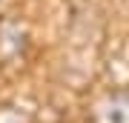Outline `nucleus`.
<instances>
[{
	"mask_svg": "<svg viewBox=\"0 0 129 123\" xmlns=\"http://www.w3.org/2000/svg\"><path fill=\"white\" fill-rule=\"evenodd\" d=\"M92 123H129V89L109 92L95 103Z\"/></svg>",
	"mask_w": 129,
	"mask_h": 123,
	"instance_id": "2",
	"label": "nucleus"
},
{
	"mask_svg": "<svg viewBox=\"0 0 129 123\" xmlns=\"http://www.w3.org/2000/svg\"><path fill=\"white\" fill-rule=\"evenodd\" d=\"M29 52V29L17 17L0 20V66H12L23 60Z\"/></svg>",
	"mask_w": 129,
	"mask_h": 123,
	"instance_id": "1",
	"label": "nucleus"
},
{
	"mask_svg": "<svg viewBox=\"0 0 129 123\" xmlns=\"http://www.w3.org/2000/svg\"><path fill=\"white\" fill-rule=\"evenodd\" d=\"M0 123H32V114L14 103H0Z\"/></svg>",
	"mask_w": 129,
	"mask_h": 123,
	"instance_id": "3",
	"label": "nucleus"
}]
</instances>
